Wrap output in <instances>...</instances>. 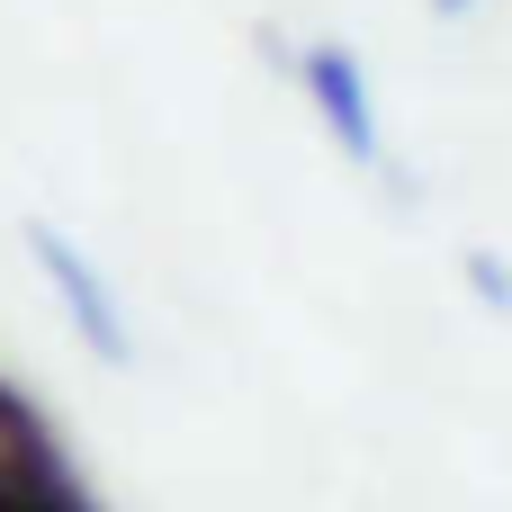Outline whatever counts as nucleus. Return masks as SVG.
<instances>
[{"instance_id": "obj_1", "label": "nucleus", "mask_w": 512, "mask_h": 512, "mask_svg": "<svg viewBox=\"0 0 512 512\" xmlns=\"http://www.w3.org/2000/svg\"><path fill=\"white\" fill-rule=\"evenodd\" d=\"M0 512H108L81 486V468H72L63 432L45 423V405L9 378H0Z\"/></svg>"}, {"instance_id": "obj_3", "label": "nucleus", "mask_w": 512, "mask_h": 512, "mask_svg": "<svg viewBox=\"0 0 512 512\" xmlns=\"http://www.w3.org/2000/svg\"><path fill=\"white\" fill-rule=\"evenodd\" d=\"M27 252H36V270H45V288L63 297V315H72V333L99 351V360H135V333H126V315H117V297H108V279L54 234V225H36L27 234Z\"/></svg>"}, {"instance_id": "obj_4", "label": "nucleus", "mask_w": 512, "mask_h": 512, "mask_svg": "<svg viewBox=\"0 0 512 512\" xmlns=\"http://www.w3.org/2000/svg\"><path fill=\"white\" fill-rule=\"evenodd\" d=\"M432 9H450V18H459V9H468V0H432Z\"/></svg>"}, {"instance_id": "obj_2", "label": "nucleus", "mask_w": 512, "mask_h": 512, "mask_svg": "<svg viewBox=\"0 0 512 512\" xmlns=\"http://www.w3.org/2000/svg\"><path fill=\"white\" fill-rule=\"evenodd\" d=\"M306 99H315V117L333 126V144H342L360 171L387 162V126H378V90H369L360 54H342V45H306Z\"/></svg>"}]
</instances>
